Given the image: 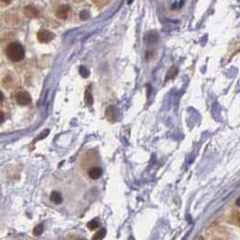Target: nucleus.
<instances>
[{
	"mask_svg": "<svg viewBox=\"0 0 240 240\" xmlns=\"http://www.w3.org/2000/svg\"><path fill=\"white\" fill-rule=\"evenodd\" d=\"M25 55L24 47L18 42H12L6 48V56L12 62H20Z\"/></svg>",
	"mask_w": 240,
	"mask_h": 240,
	"instance_id": "nucleus-1",
	"label": "nucleus"
},
{
	"mask_svg": "<svg viewBox=\"0 0 240 240\" xmlns=\"http://www.w3.org/2000/svg\"><path fill=\"white\" fill-rule=\"evenodd\" d=\"M55 35L52 32L46 29H41L37 33V38L39 42L42 43H48L50 42L53 38H54Z\"/></svg>",
	"mask_w": 240,
	"mask_h": 240,
	"instance_id": "nucleus-2",
	"label": "nucleus"
},
{
	"mask_svg": "<svg viewBox=\"0 0 240 240\" xmlns=\"http://www.w3.org/2000/svg\"><path fill=\"white\" fill-rule=\"evenodd\" d=\"M15 99L18 105L20 106H26V105H29L32 101L31 99V95L29 94V92L27 91H18L16 93L15 95Z\"/></svg>",
	"mask_w": 240,
	"mask_h": 240,
	"instance_id": "nucleus-3",
	"label": "nucleus"
},
{
	"mask_svg": "<svg viewBox=\"0 0 240 240\" xmlns=\"http://www.w3.org/2000/svg\"><path fill=\"white\" fill-rule=\"evenodd\" d=\"M23 12H24L25 16L30 18H37L39 16V11L35 7V6H32V5L26 6Z\"/></svg>",
	"mask_w": 240,
	"mask_h": 240,
	"instance_id": "nucleus-4",
	"label": "nucleus"
},
{
	"mask_svg": "<svg viewBox=\"0 0 240 240\" xmlns=\"http://www.w3.org/2000/svg\"><path fill=\"white\" fill-rule=\"evenodd\" d=\"M88 174H89L90 179L98 180L99 178H101V176L103 175V170H102L101 167H99V166H93V167H90L89 169Z\"/></svg>",
	"mask_w": 240,
	"mask_h": 240,
	"instance_id": "nucleus-5",
	"label": "nucleus"
},
{
	"mask_svg": "<svg viewBox=\"0 0 240 240\" xmlns=\"http://www.w3.org/2000/svg\"><path fill=\"white\" fill-rule=\"evenodd\" d=\"M69 7L67 5H63V6H60L58 8L57 12H56V16L57 17H59L60 19H66L67 18V16H68V13H69Z\"/></svg>",
	"mask_w": 240,
	"mask_h": 240,
	"instance_id": "nucleus-6",
	"label": "nucleus"
},
{
	"mask_svg": "<svg viewBox=\"0 0 240 240\" xmlns=\"http://www.w3.org/2000/svg\"><path fill=\"white\" fill-rule=\"evenodd\" d=\"M50 199H51V201L54 204H56V205H59V204H61L63 202L62 194L60 192H58V191H53L51 193V195H50Z\"/></svg>",
	"mask_w": 240,
	"mask_h": 240,
	"instance_id": "nucleus-7",
	"label": "nucleus"
},
{
	"mask_svg": "<svg viewBox=\"0 0 240 240\" xmlns=\"http://www.w3.org/2000/svg\"><path fill=\"white\" fill-rule=\"evenodd\" d=\"M185 4V1L184 0H176V1H172L170 5V9L172 11H179L181 10Z\"/></svg>",
	"mask_w": 240,
	"mask_h": 240,
	"instance_id": "nucleus-8",
	"label": "nucleus"
},
{
	"mask_svg": "<svg viewBox=\"0 0 240 240\" xmlns=\"http://www.w3.org/2000/svg\"><path fill=\"white\" fill-rule=\"evenodd\" d=\"M85 104L88 106H91L93 104V97H92V94H91V91L89 90V89H88L85 90Z\"/></svg>",
	"mask_w": 240,
	"mask_h": 240,
	"instance_id": "nucleus-9",
	"label": "nucleus"
},
{
	"mask_svg": "<svg viewBox=\"0 0 240 240\" xmlns=\"http://www.w3.org/2000/svg\"><path fill=\"white\" fill-rule=\"evenodd\" d=\"M105 236H106V229H101L93 235L92 240H102Z\"/></svg>",
	"mask_w": 240,
	"mask_h": 240,
	"instance_id": "nucleus-10",
	"label": "nucleus"
},
{
	"mask_svg": "<svg viewBox=\"0 0 240 240\" xmlns=\"http://www.w3.org/2000/svg\"><path fill=\"white\" fill-rule=\"evenodd\" d=\"M79 72H80V74H81L82 77L84 78H88L89 76V70L85 67V66H80V69H79Z\"/></svg>",
	"mask_w": 240,
	"mask_h": 240,
	"instance_id": "nucleus-11",
	"label": "nucleus"
},
{
	"mask_svg": "<svg viewBox=\"0 0 240 240\" xmlns=\"http://www.w3.org/2000/svg\"><path fill=\"white\" fill-rule=\"evenodd\" d=\"M98 227H99V222L97 221L96 219H93V220H91V221H89L88 223V228L89 230H95V229L98 228Z\"/></svg>",
	"mask_w": 240,
	"mask_h": 240,
	"instance_id": "nucleus-12",
	"label": "nucleus"
},
{
	"mask_svg": "<svg viewBox=\"0 0 240 240\" xmlns=\"http://www.w3.org/2000/svg\"><path fill=\"white\" fill-rule=\"evenodd\" d=\"M42 232H43V225H38L34 229V231H33V233H34V235L36 236L41 235Z\"/></svg>",
	"mask_w": 240,
	"mask_h": 240,
	"instance_id": "nucleus-13",
	"label": "nucleus"
},
{
	"mask_svg": "<svg viewBox=\"0 0 240 240\" xmlns=\"http://www.w3.org/2000/svg\"><path fill=\"white\" fill-rule=\"evenodd\" d=\"M177 72H178L177 67H176V68H175V67H172V68L168 71L167 77H166V79H171V78H173V77H175L176 74H177Z\"/></svg>",
	"mask_w": 240,
	"mask_h": 240,
	"instance_id": "nucleus-14",
	"label": "nucleus"
},
{
	"mask_svg": "<svg viewBox=\"0 0 240 240\" xmlns=\"http://www.w3.org/2000/svg\"><path fill=\"white\" fill-rule=\"evenodd\" d=\"M80 17H81V19H83V20H85V19H88L89 17V11H82L81 13H80Z\"/></svg>",
	"mask_w": 240,
	"mask_h": 240,
	"instance_id": "nucleus-15",
	"label": "nucleus"
},
{
	"mask_svg": "<svg viewBox=\"0 0 240 240\" xmlns=\"http://www.w3.org/2000/svg\"><path fill=\"white\" fill-rule=\"evenodd\" d=\"M237 204L240 205V199H238V201H237Z\"/></svg>",
	"mask_w": 240,
	"mask_h": 240,
	"instance_id": "nucleus-16",
	"label": "nucleus"
},
{
	"mask_svg": "<svg viewBox=\"0 0 240 240\" xmlns=\"http://www.w3.org/2000/svg\"><path fill=\"white\" fill-rule=\"evenodd\" d=\"M129 240H134V238H133V237H131V238H129Z\"/></svg>",
	"mask_w": 240,
	"mask_h": 240,
	"instance_id": "nucleus-17",
	"label": "nucleus"
},
{
	"mask_svg": "<svg viewBox=\"0 0 240 240\" xmlns=\"http://www.w3.org/2000/svg\"><path fill=\"white\" fill-rule=\"evenodd\" d=\"M239 224H240V217H239Z\"/></svg>",
	"mask_w": 240,
	"mask_h": 240,
	"instance_id": "nucleus-18",
	"label": "nucleus"
},
{
	"mask_svg": "<svg viewBox=\"0 0 240 240\" xmlns=\"http://www.w3.org/2000/svg\"><path fill=\"white\" fill-rule=\"evenodd\" d=\"M79 240H83V239H79Z\"/></svg>",
	"mask_w": 240,
	"mask_h": 240,
	"instance_id": "nucleus-19",
	"label": "nucleus"
}]
</instances>
